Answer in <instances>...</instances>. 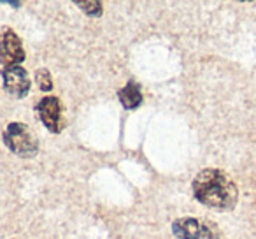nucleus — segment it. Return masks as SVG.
I'll use <instances>...</instances> for the list:
<instances>
[{"mask_svg": "<svg viewBox=\"0 0 256 239\" xmlns=\"http://www.w3.org/2000/svg\"><path fill=\"white\" fill-rule=\"evenodd\" d=\"M193 197L202 206L226 213L238 202V188L234 179L221 169H204L193 178Z\"/></svg>", "mask_w": 256, "mask_h": 239, "instance_id": "obj_1", "label": "nucleus"}, {"mask_svg": "<svg viewBox=\"0 0 256 239\" xmlns=\"http://www.w3.org/2000/svg\"><path fill=\"white\" fill-rule=\"evenodd\" d=\"M2 139L8 150L20 158H34L39 153V141L26 123H9L2 134Z\"/></svg>", "mask_w": 256, "mask_h": 239, "instance_id": "obj_2", "label": "nucleus"}, {"mask_svg": "<svg viewBox=\"0 0 256 239\" xmlns=\"http://www.w3.org/2000/svg\"><path fill=\"white\" fill-rule=\"evenodd\" d=\"M172 234L178 239H220V230L214 223L195 216H182L172 221Z\"/></svg>", "mask_w": 256, "mask_h": 239, "instance_id": "obj_3", "label": "nucleus"}, {"mask_svg": "<svg viewBox=\"0 0 256 239\" xmlns=\"http://www.w3.org/2000/svg\"><path fill=\"white\" fill-rule=\"evenodd\" d=\"M37 116L40 123L50 130L51 134H60L65 127L64 122V107L62 100L54 95H46L37 102L36 106Z\"/></svg>", "mask_w": 256, "mask_h": 239, "instance_id": "obj_4", "label": "nucleus"}, {"mask_svg": "<svg viewBox=\"0 0 256 239\" xmlns=\"http://www.w3.org/2000/svg\"><path fill=\"white\" fill-rule=\"evenodd\" d=\"M25 60V50L20 36L12 29L0 32V64L6 67H16Z\"/></svg>", "mask_w": 256, "mask_h": 239, "instance_id": "obj_5", "label": "nucleus"}, {"mask_svg": "<svg viewBox=\"0 0 256 239\" xmlns=\"http://www.w3.org/2000/svg\"><path fill=\"white\" fill-rule=\"evenodd\" d=\"M2 83H4V90L14 99H23L28 95L30 88H32V79H30L28 72L22 67H6L2 71Z\"/></svg>", "mask_w": 256, "mask_h": 239, "instance_id": "obj_6", "label": "nucleus"}, {"mask_svg": "<svg viewBox=\"0 0 256 239\" xmlns=\"http://www.w3.org/2000/svg\"><path fill=\"white\" fill-rule=\"evenodd\" d=\"M118 99L124 109H137L142 104V90L137 83H128L118 92Z\"/></svg>", "mask_w": 256, "mask_h": 239, "instance_id": "obj_7", "label": "nucleus"}, {"mask_svg": "<svg viewBox=\"0 0 256 239\" xmlns=\"http://www.w3.org/2000/svg\"><path fill=\"white\" fill-rule=\"evenodd\" d=\"M78 8H81V11L84 15L92 16V18H100L104 13V6L98 0H88V2H81V0H76L74 2Z\"/></svg>", "mask_w": 256, "mask_h": 239, "instance_id": "obj_8", "label": "nucleus"}, {"mask_svg": "<svg viewBox=\"0 0 256 239\" xmlns=\"http://www.w3.org/2000/svg\"><path fill=\"white\" fill-rule=\"evenodd\" d=\"M36 81H37V85H39L40 92L48 93L53 90V78H51V72L48 71V69H37Z\"/></svg>", "mask_w": 256, "mask_h": 239, "instance_id": "obj_9", "label": "nucleus"}]
</instances>
